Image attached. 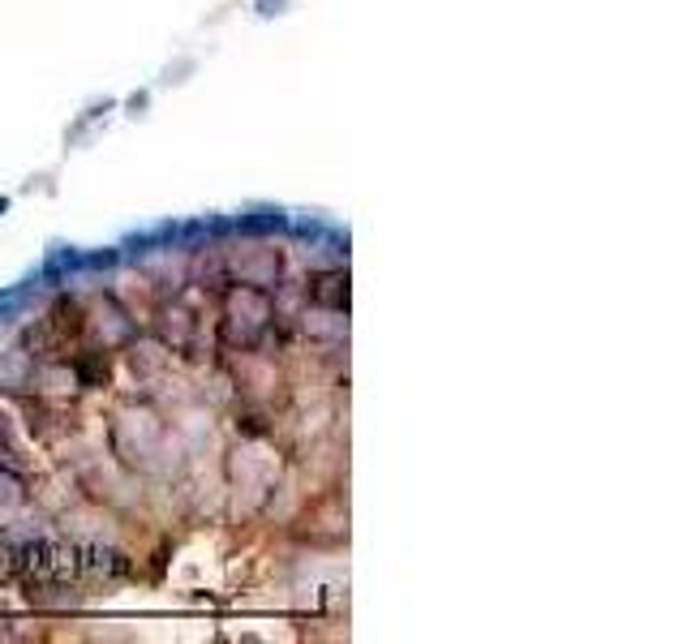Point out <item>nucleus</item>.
Listing matches in <instances>:
<instances>
[{"label":"nucleus","instance_id":"nucleus-1","mask_svg":"<svg viewBox=\"0 0 687 644\" xmlns=\"http://www.w3.org/2000/svg\"><path fill=\"white\" fill-rule=\"evenodd\" d=\"M108 447L117 455V464L142 477H163L176 451V434L172 421L151 404H121L108 421Z\"/></svg>","mask_w":687,"mask_h":644},{"label":"nucleus","instance_id":"nucleus-2","mask_svg":"<svg viewBox=\"0 0 687 644\" xmlns=\"http://www.w3.org/2000/svg\"><path fill=\"white\" fill-rule=\"evenodd\" d=\"M276 331V292L249 288V283H224L215 305V340L233 353L262 348Z\"/></svg>","mask_w":687,"mask_h":644},{"label":"nucleus","instance_id":"nucleus-3","mask_svg":"<svg viewBox=\"0 0 687 644\" xmlns=\"http://www.w3.org/2000/svg\"><path fill=\"white\" fill-rule=\"evenodd\" d=\"M224 280L276 292L283 280V249L267 242H241L224 249Z\"/></svg>","mask_w":687,"mask_h":644},{"label":"nucleus","instance_id":"nucleus-4","mask_svg":"<svg viewBox=\"0 0 687 644\" xmlns=\"http://www.w3.org/2000/svg\"><path fill=\"white\" fill-rule=\"evenodd\" d=\"M35 365H40V357H35L26 344L0 353V391H4V396H26V391H35Z\"/></svg>","mask_w":687,"mask_h":644},{"label":"nucleus","instance_id":"nucleus-5","mask_svg":"<svg viewBox=\"0 0 687 644\" xmlns=\"http://www.w3.org/2000/svg\"><path fill=\"white\" fill-rule=\"evenodd\" d=\"M305 301L314 310H331L344 314L348 310V271H319L305 280Z\"/></svg>","mask_w":687,"mask_h":644}]
</instances>
